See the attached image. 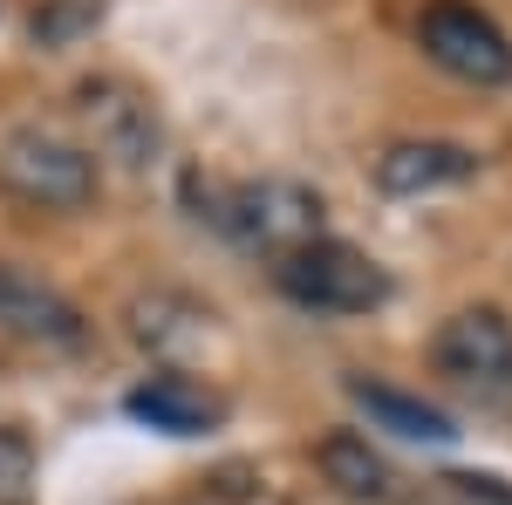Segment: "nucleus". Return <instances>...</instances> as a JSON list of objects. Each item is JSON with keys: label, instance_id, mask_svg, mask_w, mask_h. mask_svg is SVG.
<instances>
[{"label": "nucleus", "instance_id": "11", "mask_svg": "<svg viewBox=\"0 0 512 505\" xmlns=\"http://www.w3.org/2000/svg\"><path fill=\"white\" fill-rule=\"evenodd\" d=\"M321 478L342 492V499H362V505H390L403 492V478L390 471L383 451H369V437H355V430H335V437H321L315 451Z\"/></svg>", "mask_w": 512, "mask_h": 505}, {"label": "nucleus", "instance_id": "12", "mask_svg": "<svg viewBox=\"0 0 512 505\" xmlns=\"http://www.w3.org/2000/svg\"><path fill=\"white\" fill-rule=\"evenodd\" d=\"M96 21H103V0H48L35 14V41L41 48H62V41L89 35Z\"/></svg>", "mask_w": 512, "mask_h": 505}, {"label": "nucleus", "instance_id": "7", "mask_svg": "<svg viewBox=\"0 0 512 505\" xmlns=\"http://www.w3.org/2000/svg\"><path fill=\"white\" fill-rule=\"evenodd\" d=\"M0 335L35 342V349H76L82 342V308L69 294H55L48 280H35L28 267L0 260Z\"/></svg>", "mask_w": 512, "mask_h": 505}, {"label": "nucleus", "instance_id": "14", "mask_svg": "<svg viewBox=\"0 0 512 505\" xmlns=\"http://www.w3.org/2000/svg\"><path fill=\"white\" fill-rule=\"evenodd\" d=\"M437 485L458 505H512V485L506 478H485V471H451V478H437Z\"/></svg>", "mask_w": 512, "mask_h": 505}, {"label": "nucleus", "instance_id": "6", "mask_svg": "<svg viewBox=\"0 0 512 505\" xmlns=\"http://www.w3.org/2000/svg\"><path fill=\"white\" fill-rule=\"evenodd\" d=\"M76 110L82 123H89V137H96V151L110 157V164H123V171H151L158 164V110H151V96L144 89H130V82H82L76 89Z\"/></svg>", "mask_w": 512, "mask_h": 505}, {"label": "nucleus", "instance_id": "2", "mask_svg": "<svg viewBox=\"0 0 512 505\" xmlns=\"http://www.w3.org/2000/svg\"><path fill=\"white\" fill-rule=\"evenodd\" d=\"M274 287L308 314H369L390 301V273L349 239H308L287 260H274Z\"/></svg>", "mask_w": 512, "mask_h": 505}, {"label": "nucleus", "instance_id": "3", "mask_svg": "<svg viewBox=\"0 0 512 505\" xmlns=\"http://www.w3.org/2000/svg\"><path fill=\"white\" fill-rule=\"evenodd\" d=\"M431 362L472 410L512 417V321L499 308H458L437 328Z\"/></svg>", "mask_w": 512, "mask_h": 505}, {"label": "nucleus", "instance_id": "8", "mask_svg": "<svg viewBox=\"0 0 512 505\" xmlns=\"http://www.w3.org/2000/svg\"><path fill=\"white\" fill-rule=\"evenodd\" d=\"M123 410H130L137 424L164 430V437H205V430L226 424V396H212L205 383L178 376V369H164V376H151V383H137L130 396H123Z\"/></svg>", "mask_w": 512, "mask_h": 505}, {"label": "nucleus", "instance_id": "10", "mask_svg": "<svg viewBox=\"0 0 512 505\" xmlns=\"http://www.w3.org/2000/svg\"><path fill=\"white\" fill-rule=\"evenodd\" d=\"M349 403L369 417V430H390L403 444H451V437H458V424H451L437 403L403 396V389H390V383H369V376H349Z\"/></svg>", "mask_w": 512, "mask_h": 505}, {"label": "nucleus", "instance_id": "1", "mask_svg": "<svg viewBox=\"0 0 512 505\" xmlns=\"http://www.w3.org/2000/svg\"><path fill=\"white\" fill-rule=\"evenodd\" d=\"M185 205L198 226L260 260H287L294 246L321 239V212H328L321 192L301 178H185Z\"/></svg>", "mask_w": 512, "mask_h": 505}, {"label": "nucleus", "instance_id": "13", "mask_svg": "<svg viewBox=\"0 0 512 505\" xmlns=\"http://www.w3.org/2000/svg\"><path fill=\"white\" fill-rule=\"evenodd\" d=\"M28 485H35V444L0 424V505H21Z\"/></svg>", "mask_w": 512, "mask_h": 505}, {"label": "nucleus", "instance_id": "9", "mask_svg": "<svg viewBox=\"0 0 512 505\" xmlns=\"http://www.w3.org/2000/svg\"><path fill=\"white\" fill-rule=\"evenodd\" d=\"M376 192L390 198H417V192H444V185H465L478 178V151L465 144H444V137H417V144H390L376 157Z\"/></svg>", "mask_w": 512, "mask_h": 505}, {"label": "nucleus", "instance_id": "5", "mask_svg": "<svg viewBox=\"0 0 512 505\" xmlns=\"http://www.w3.org/2000/svg\"><path fill=\"white\" fill-rule=\"evenodd\" d=\"M417 48L431 55L444 76L472 82V89H506L512 82V41L499 21H485L465 0H437L417 21Z\"/></svg>", "mask_w": 512, "mask_h": 505}, {"label": "nucleus", "instance_id": "4", "mask_svg": "<svg viewBox=\"0 0 512 505\" xmlns=\"http://www.w3.org/2000/svg\"><path fill=\"white\" fill-rule=\"evenodd\" d=\"M0 192L35 212H82L96 198V157L55 130H7L0 144Z\"/></svg>", "mask_w": 512, "mask_h": 505}]
</instances>
